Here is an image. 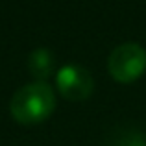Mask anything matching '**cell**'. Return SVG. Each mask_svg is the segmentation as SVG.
<instances>
[{
	"instance_id": "obj_1",
	"label": "cell",
	"mask_w": 146,
	"mask_h": 146,
	"mask_svg": "<svg viewBox=\"0 0 146 146\" xmlns=\"http://www.w3.org/2000/svg\"><path fill=\"white\" fill-rule=\"evenodd\" d=\"M56 109V94L46 82H33L21 87L9 102V113L26 126L46 120Z\"/></svg>"
},
{
	"instance_id": "obj_2",
	"label": "cell",
	"mask_w": 146,
	"mask_h": 146,
	"mask_svg": "<svg viewBox=\"0 0 146 146\" xmlns=\"http://www.w3.org/2000/svg\"><path fill=\"white\" fill-rule=\"evenodd\" d=\"M146 68V50L139 43L118 44L107 59V70L118 83H131L143 76Z\"/></svg>"
},
{
	"instance_id": "obj_3",
	"label": "cell",
	"mask_w": 146,
	"mask_h": 146,
	"mask_svg": "<svg viewBox=\"0 0 146 146\" xmlns=\"http://www.w3.org/2000/svg\"><path fill=\"white\" fill-rule=\"evenodd\" d=\"M56 87L65 100L83 102L93 94L94 80L87 68L80 65H65L56 74Z\"/></svg>"
},
{
	"instance_id": "obj_4",
	"label": "cell",
	"mask_w": 146,
	"mask_h": 146,
	"mask_svg": "<svg viewBox=\"0 0 146 146\" xmlns=\"http://www.w3.org/2000/svg\"><path fill=\"white\" fill-rule=\"evenodd\" d=\"M56 68V59H54L52 52L46 48H37L30 54L28 57V70L37 82H44L46 78L54 74Z\"/></svg>"
},
{
	"instance_id": "obj_5",
	"label": "cell",
	"mask_w": 146,
	"mask_h": 146,
	"mask_svg": "<svg viewBox=\"0 0 146 146\" xmlns=\"http://www.w3.org/2000/svg\"><path fill=\"white\" fill-rule=\"evenodd\" d=\"M111 146H146V137L141 135L139 131H124L115 137Z\"/></svg>"
}]
</instances>
